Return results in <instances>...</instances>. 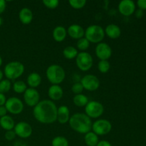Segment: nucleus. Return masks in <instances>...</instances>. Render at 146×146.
Returning <instances> with one entry per match:
<instances>
[{
    "label": "nucleus",
    "instance_id": "1",
    "mask_svg": "<svg viewBox=\"0 0 146 146\" xmlns=\"http://www.w3.org/2000/svg\"><path fill=\"white\" fill-rule=\"evenodd\" d=\"M56 104L50 100H44L38 102L33 109V115L38 122L44 124H51L57 118Z\"/></svg>",
    "mask_w": 146,
    "mask_h": 146
},
{
    "label": "nucleus",
    "instance_id": "2",
    "mask_svg": "<svg viewBox=\"0 0 146 146\" xmlns=\"http://www.w3.org/2000/svg\"><path fill=\"white\" fill-rule=\"evenodd\" d=\"M69 125L74 131L81 134H86L92 128L91 118L82 113H76L70 117Z\"/></svg>",
    "mask_w": 146,
    "mask_h": 146
},
{
    "label": "nucleus",
    "instance_id": "3",
    "mask_svg": "<svg viewBox=\"0 0 146 146\" xmlns=\"http://www.w3.org/2000/svg\"><path fill=\"white\" fill-rule=\"evenodd\" d=\"M46 78L52 85H59L64 81L66 77V73L64 68L59 65L52 64L47 68Z\"/></svg>",
    "mask_w": 146,
    "mask_h": 146
},
{
    "label": "nucleus",
    "instance_id": "4",
    "mask_svg": "<svg viewBox=\"0 0 146 146\" xmlns=\"http://www.w3.org/2000/svg\"><path fill=\"white\" fill-rule=\"evenodd\" d=\"M24 72V66L19 61H14L8 63L4 67V75L8 80H15L22 76Z\"/></svg>",
    "mask_w": 146,
    "mask_h": 146
},
{
    "label": "nucleus",
    "instance_id": "5",
    "mask_svg": "<svg viewBox=\"0 0 146 146\" xmlns=\"http://www.w3.org/2000/svg\"><path fill=\"white\" fill-rule=\"evenodd\" d=\"M84 36L90 43L99 44L105 37V31L101 26L93 24L87 27Z\"/></svg>",
    "mask_w": 146,
    "mask_h": 146
},
{
    "label": "nucleus",
    "instance_id": "6",
    "mask_svg": "<svg viewBox=\"0 0 146 146\" xmlns=\"http://www.w3.org/2000/svg\"><path fill=\"white\" fill-rule=\"evenodd\" d=\"M76 64L77 67L82 71H88L91 68L94 64L93 57L89 53L82 51L78 53L76 58Z\"/></svg>",
    "mask_w": 146,
    "mask_h": 146
},
{
    "label": "nucleus",
    "instance_id": "7",
    "mask_svg": "<svg viewBox=\"0 0 146 146\" xmlns=\"http://www.w3.org/2000/svg\"><path fill=\"white\" fill-rule=\"evenodd\" d=\"M86 115L90 118H98L103 115L104 107L100 102L96 101H88L85 106Z\"/></svg>",
    "mask_w": 146,
    "mask_h": 146
},
{
    "label": "nucleus",
    "instance_id": "8",
    "mask_svg": "<svg viewBox=\"0 0 146 146\" xmlns=\"http://www.w3.org/2000/svg\"><path fill=\"white\" fill-rule=\"evenodd\" d=\"M93 132L97 135H105L109 133L112 129V125L111 122L106 119H99L96 121L92 124Z\"/></svg>",
    "mask_w": 146,
    "mask_h": 146
},
{
    "label": "nucleus",
    "instance_id": "9",
    "mask_svg": "<svg viewBox=\"0 0 146 146\" xmlns=\"http://www.w3.org/2000/svg\"><path fill=\"white\" fill-rule=\"evenodd\" d=\"M7 112L14 115L20 114L24 110V104L19 98L17 97H11L8 98L4 105Z\"/></svg>",
    "mask_w": 146,
    "mask_h": 146
},
{
    "label": "nucleus",
    "instance_id": "10",
    "mask_svg": "<svg viewBox=\"0 0 146 146\" xmlns=\"http://www.w3.org/2000/svg\"><path fill=\"white\" fill-rule=\"evenodd\" d=\"M81 84L84 89L89 91H96L100 86V81L98 77L92 74L86 75L81 78Z\"/></svg>",
    "mask_w": 146,
    "mask_h": 146
},
{
    "label": "nucleus",
    "instance_id": "11",
    "mask_svg": "<svg viewBox=\"0 0 146 146\" xmlns=\"http://www.w3.org/2000/svg\"><path fill=\"white\" fill-rule=\"evenodd\" d=\"M24 100L27 106L34 107L39 102L40 95L36 88H27L24 93Z\"/></svg>",
    "mask_w": 146,
    "mask_h": 146
},
{
    "label": "nucleus",
    "instance_id": "12",
    "mask_svg": "<svg viewBox=\"0 0 146 146\" xmlns=\"http://www.w3.org/2000/svg\"><path fill=\"white\" fill-rule=\"evenodd\" d=\"M96 55L100 61H105L109 59L112 55V48L108 44L101 42L96 46Z\"/></svg>",
    "mask_w": 146,
    "mask_h": 146
},
{
    "label": "nucleus",
    "instance_id": "13",
    "mask_svg": "<svg viewBox=\"0 0 146 146\" xmlns=\"http://www.w3.org/2000/svg\"><path fill=\"white\" fill-rule=\"evenodd\" d=\"M14 131L16 135L21 138H27L32 134L33 129L29 123L27 122H19L15 125Z\"/></svg>",
    "mask_w": 146,
    "mask_h": 146
},
{
    "label": "nucleus",
    "instance_id": "14",
    "mask_svg": "<svg viewBox=\"0 0 146 146\" xmlns=\"http://www.w3.org/2000/svg\"><path fill=\"white\" fill-rule=\"evenodd\" d=\"M118 11L125 17L132 15L135 11V2L132 0H123L118 4Z\"/></svg>",
    "mask_w": 146,
    "mask_h": 146
},
{
    "label": "nucleus",
    "instance_id": "15",
    "mask_svg": "<svg viewBox=\"0 0 146 146\" xmlns=\"http://www.w3.org/2000/svg\"><path fill=\"white\" fill-rule=\"evenodd\" d=\"M67 34L72 38L78 40L84 37L85 31L81 26L78 25V24H72V25L69 26L67 29Z\"/></svg>",
    "mask_w": 146,
    "mask_h": 146
},
{
    "label": "nucleus",
    "instance_id": "16",
    "mask_svg": "<svg viewBox=\"0 0 146 146\" xmlns=\"http://www.w3.org/2000/svg\"><path fill=\"white\" fill-rule=\"evenodd\" d=\"M70 119V111L66 106H61L57 109L56 121L61 124H65Z\"/></svg>",
    "mask_w": 146,
    "mask_h": 146
},
{
    "label": "nucleus",
    "instance_id": "17",
    "mask_svg": "<svg viewBox=\"0 0 146 146\" xmlns=\"http://www.w3.org/2000/svg\"><path fill=\"white\" fill-rule=\"evenodd\" d=\"M64 95L63 88L59 85H52L48 90V96L53 101H58Z\"/></svg>",
    "mask_w": 146,
    "mask_h": 146
},
{
    "label": "nucleus",
    "instance_id": "18",
    "mask_svg": "<svg viewBox=\"0 0 146 146\" xmlns=\"http://www.w3.org/2000/svg\"><path fill=\"white\" fill-rule=\"evenodd\" d=\"M104 31H105V35L106 34L110 38L112 39H116L119 38L121 34V28L118 25L113 24H108L104 29Z\"/></svg>",
    "mask_w": 146,
    "mask_h": 146
},
{
    "label": "nucleus",
    "instance_id": "19",
    "mask_svg": "<svg viewBox=\"0 0 146 146\" xmlns=\"http://www.w3.org/2000/svg\"><path fill=\"white\" fill-rule=\"evenodd\" d=\"M34 14L30 9L23 8L19 13V19L23 24H29L32 21Z\"/></svg>",
    "mask_w": 146,
    "mask_h": 146
},
{
    "label": "nucleus",
    "instance_id": "20",
    "mask_svg": "<svg viewBox=\"0 0 146 146\" xmlns=\"http://www.w3.org/2000/svg\"><path fill=\"white\" fill-rule=\"evenodd\" d=\"M53 38L57 42H61L64 41L67 36V30L62 26H58L53 30Z\"/></svg>",
    "mask_w": 146,
    "mask_h": 146
},
{
    "label": "nucleus",
    "instance_id": "21",
    "mask_svg": "<svg viewBox=\"0 0 146 146\" xmlns=\"http://www.w3.org/2000/svg\"><path fill=\"white\" fill-rule=\"evenodd\" d=\"M41 77L40 74L36 72L31 73L27 77V84L30 88H36L41 84Z\"/></svg>",
    "mask_w": 146,
    "mask_h": 146
},
{
    "label": "nucleus",
    "instance_id": "22",
    "mask_svg": "<svg viewBox=\"0 0 146 146\" xmlns=\"http://www.w3.org/2000/svg\"><path fill=\"white\" fill-rule=\"evenodd\" d=\"M0 126L6 131H11L14 129L15 126V123L13 118L9 115H5L0 118Z\"/></svg>",
    "mask_w": 146,
    "mask_h": 146
},
{
    "label": "nucleus",
    "instance_id": "23",
    "mask_svg": "<svg viewBox=\"0 0 146 146\" xmlns=\"http://www.w3.org/2000/svg\"><path fill=\"white\" fill-rule=\"evenodd\" d=\"M84 141L88 146H96L99 142L98 135L93 131L87 133L84 136Z\"/></svg>",
    "mask_w": 146,
    "mask_h": 146
},
{
    "label": "nucleus",
    "instance_id": "24",
    "mask_svg": "<svg viewBox=\"0 0 146 146\" xmlns=\"http://www.w3.org/2000/svg\"><path fill=\"white\" fill-rule=\"evenodd\" d=\"M78 54V51L77 48L75 47L71 46H66L63 51V55L67 59H74V58H76L77 55Z\"/></svg>",
    "mask_w": 146,
    "mask_h": 146
},
{
    "label": "nucleus",
    "instance_id": "25",
    "mask_svg": "<svg viewBox=\"0 0 146 146\" xmlns=\"http://www.w3.org/2000/svg\"><path fill=\"white\" fill-rule=\"evenodd\" d=\"M88 98L84 94H77L74 96L73 98V102L76 106L78 107H84L87 105L88 103Z\"/></svg>",
    "mask_w": 146,
    "mask_h": 146
},
{
    "label": "nucleus",
    "instance_id": "26",
    "mask_svg": "<svg viewBox=\"0 0 146 146\" xmlns=\"http://www.w3.org/2000/svg\"><path fill=\"white\" fill-rule=\"evenodd\" d=\"M27 89V84L23 81H17L13 84V90L17 94H24Z\"/></svg>",
    "mask_w": 146,
    "mask_h": 146
},
{
    "label": "nucleus",
    "instance_id": "27",
    "mask_svg": "<svg viewBox=\"0 0 146 146\" xmlns=\"http://www.w3.org/2000/svg\"><path fill=\"white\" fill-rule=\"evenodd\" d=\"M52 146H68V141L65 137L56 136L52 140Z\"/></svg>",
    "mask_w": 146,
    "mask_h": 146
},
{
    "label": "nucleus",
    "instance_id": "28",
    "mask_svg": "<svg viewBox=\"0 0 146 146\" xmlns=\"http://www.w3.org/2000/svg\"><path fill=\"white\" fill-rule=\"evenodd\" d=\"M90 46V42L85 38V37H83V38H80L78 40L76 43V46L78 48V50L82 51H85L86 50H87L88 48Z\"/></svg>",
    "mask_w": 146,
    "mask_h": 146
},
{
    "label": "nucleus",
    "instance_id": "29",
    "mask_svg": "<svg viewBox=\"0 0 146 146\" xmlns=\"http://www.w3.org/2000/svg\"><path fill=\"white\" fill-rule=\"evenodd\" d=\"M11 88V81L8 79H2L0 81V93L5 94L9 92Z\"/></svg>",
    "mask_w": 146,
    "mask_h": 146
},
{
    "label": "nucleus",
    "instance_id": "30",
    "mask_svg": "<svg viewBox=\"0 0 146 146\" xmlns=\"http://www.w3.org/2000/svg\"><path fill=\"white\" fill-rule=\"evenodd\" d=\"M111 68V65H110L109 61L105 60V61H100L98 64V71L102 74H106V73L108 72Z\"/></svg>",
    "mask_w": 146,
    "mask_h": 146
},
{
    "label": "nucleus",
    "instance_id": "31",
    "mask_svg": "<svg viewBox=\"0 0 146 146\" xmlns=\"http://www.w3.org/2000/svg\"><path fill=\"white\" fill-rule=\"evenodd\" d=\"M70 6L75 9H80L84 8L86 4V0H70L68 1Z\"/></svg>",
    "mask_w": 146,
    "mask_h": 146
},
{
    "label": "nucleus",
    "instance_id": "32",
    "mask_svg": "<svg viewBox=\"0 0 146 146\" xmlns=\"http://www.w3.org/2000/svg\"><path fill=\"white\" fill-rule=\"evenodd\" d=\"M42 3L46 7L50 9H54L59 5V1L58 0H43Z\"/></svg>",
    "mask_w": 146,
    "mask_h": 146
},
{
    "label": "nucleus",
    "instance_id": "33",
    "mask_svg": "<svg viewBox=\"0 0 146 146\" xmlns=\"http://www.w3.org/2000/svg\"><path fill=\"white\" fill-rule=\"evenodd\" d=\"M84 89V87H83L82 84H81V82L75 83V84L72 86V87H71V91H72L74 94H75L76 95L82 94Z\"/></svg>",
    "mask_w": 146,
    "mask_h": 146
},
{
    "label": "nucleus",
    "instance_id": "34",
    "mask_svg": "<svg viewBox=\"0 0 146 146\" xmlns=\"http://www.w3.org/2000/svg\"><path fill=\"white\" fill-rule=\"evenodd\" d=\"M4 137L6 139L9 141H11L14 140L16 137V133L14 131L11 130V131H6L5 134H4Z\"/></svg>",
    "mask_w": 146,
    "mask_h": 146
},
{
    "label": "nucleus",
    "instance_id": "35",
    "mask_svg": "<svg viewBox=\"0 0 146 146\" xmlns=\"http://www.w3.org/2000/svg\"><path fill=\"white\" fill-rule=\"evenodd\" d=\"M137 5L139 7L140 9L146 10V0H138L137 1Z\"/></svg>",
    "mask_w": 146,
    "mask_h": 146
},
{
    "label": "nucleus",
    "instance_id": "36",
    "mask_svg": "<svg viewBox=\"0 0 146 146\" xmlns=\"http://www.w3.org/2000/svg\"><path fill=\"white\" fill-rule=\"evenodd\" d=\"M7 7V3L4 0H0V14H2L6 9Z\"/></svg>",
    "mask_w": 146,
    "mask_h": 146
},
{
    "label": "nucleus",
    "instance_id": "37",
    "mask_svg": "<svg viewBox=\"0 0 146 146\" xmlns=\"http://www.w3.org/2000/svg\"><path fill=\"white\" fill-rule=\"evenodd\" d=\"M6 101H7V98H6L5 95L0 93V106H3L5 105Z\"/></svg>",
    "mask_w": 146,
    "mask_h": 146
},
{
    "label": "nucleus",
    "instance_id": "38",
    "mask_svg": "<svg viewBox=\"0 0 146 146\" xmlns=\"http://www.w3.org/2000/svg\"><path fill=\"white\" fill-rule=\"evenodd\" d=\"M7 108H5V106H0V118L7 115Z\"/></svg>",
    "mask_w": 146,
    "mask_h": 146
},
{
    "label": "nucleus",
    "instance_id": "39",
    "mask_svg": "<svg viewBox=\"0 0 146 146\" xmlns=\"http://www.w3.org/2000/svg\"><path fill=\"white\" fill-rule=\"evenodd\" d=\"M135 17H136L137 18L141 19L143 17V16L144 12H143V10L138 9V10H136V11H135Z\"/></svg>",
    "mask_w": 146,
    "mask_h": 146
},
{
    "label": "nucleus",
    "instance_id": "40",
    "mask_svg": "<svg viewBox=\"0 0 146 146\" xmlns=\"http://www.w3.org/2000/svg\"><path fill=\"white\" fill-rule=\"evenodd\" d=\"M96 146H112L111 143L107 141H101L98 142Z\"/></svg>",
    "mask_w": 146,
    "mask_h": 146
},
{
    "label": "nucleus",
    "instance_id": "41",
    "mask_svg": "<svg viewBox=\"0 0 146 146\" xmlns=\"http://www.w3.org/2000/svg\"><path fill=\"white\" fill-rule=\"evenodd\" d=\"M3 76H4V74H3L2 71H1V70H0V81H1V80H2Z\"/></svg>",
    "mask_w": 146,
    "mask_h": 146
},
{
    "label": "nucleus",
    "instance_id": "42",
    "mask_svg": "<svg viewBox=\"0 0 146 146\" xmlns=\"http://www.w3.org/2000/svg\"><path fill=\"white\" fill-rule=\"evenodd\" d=\"M2 62H3V61H2V58H1V56H0V67H1V66L2 65Z\"/></svg>",
    "mask_w": 146,
    "mask_h": 146
}]
</instances>
